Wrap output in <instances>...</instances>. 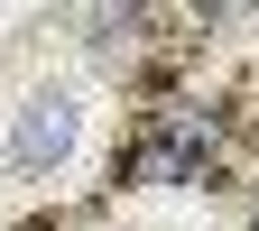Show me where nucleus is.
Segmentation results:
<instances>
[{
  "instance_id": "nucleus-2",
  "label": "nucleus",
  "mask_w": 259,
  "mask_h": 231,
  "mask_svg": "<svg viewBox=\"0 0 259 231\" xmlns=\"http://www.w3.org/2000/svg\"><path fill=\"white\" fill-rule=\"evenodd\" d=\"M250 231H259V204H250Z\"/></svg>"
},
{
  "instance_id": "nucleus-1",
  "label": "nucleus",
  "mask_w": 259,
  "mask_h": 231,
  "mask_svg": "<svg viewBox=\"0 0 259 231\" xmlns=\"http://www.w3.org/2000/svg\"><path fill=\"white\" fill-rule=\"evenodd\" d=\"M74 139H83V102L65 83H37L10 111V129H0V157H10V176H56L74 157Z\"/></svg>"
}]
</instances>
